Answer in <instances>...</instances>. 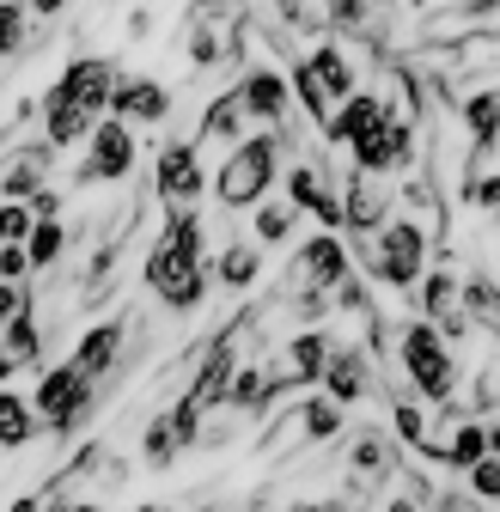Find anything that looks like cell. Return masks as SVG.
<instances>
[{"label": "cell", "instance_id": "obj_45", "mask_svg": "<svg viewBox=\"0 0 500 512\" xmlns=\"http://www.w3.org/2000/svg\"><path fill=\"white\" fill-rule=\"evenodd\" d=\"M324 512H354V506H348L342 494H324Z\"/></svg>", "mask_w": 500, "mask_h": 512}, {"label": "cell", "instance_id": "obj_17", "mask_svg": "<svg viewBox=\"0 0 500 512\" xmlns=\"http://www.w3.org/2000/svg\"><path fill=\"white\" fill-rule=\"evenodd\" d=\"M122 342H129V324H122V317H104V324H92L80 342H74V354H68V366L74 372H86L92 384L122 360Z\"/></svg>", "mask_w": 500, "mask_h": 512}, {"label": "cell", "instance_id": "obj_19", "mask_svg": "<svg viewBox=\"0 0 500 512\" xmlns=\"http://www.w3.org/2000/svg\"><path fill=\"white\" fill-rule=\"evenodd\" d=\"M299 61H305V68H311V80H318V86L330 92V104H336V110H342V104L354 98V61H348V49H342L336 37H324V43H311V49H305Z\"/></svg>", "mask_w": 500, "mask_h": 512}, {"label": "cell", "instance_id": "obj_44", "mask_svg": "<svg viewBox=\"0 0 500 512\" xmlns=\"http://www.w3.org/2000/svg\"><path fill=\"white\" fill-rule=\"evenodd\" d=\"M488 458H500V415L488 421Z\"/></svg>", "mask_w": 500, "mask_h": 512}, {"label": "cell", "instance_id": "obj_43", "mask_svg": "<svg viewBox=\"0 0 500 512\" xmlns=\"http://www.w3.org/2000/svg\"><path fill=\"white\" fill-rule=\"evenodd\" d=\"M385 512H421V506H415V494H391V506H385Z\"/></svg>", "mask_w": 500, "mask_h": 512}, {"label": "cell", "instance_id": "obj_32", "mask_svg": "<svg viewBox=\"0 0 500 512\" xmlns=\"http://www.w3.org/2000/svg\"><path fill=\"white\" fill-rule=\"evenodd\" d=\"M220 55H226V37L214 31V19H196V31H190V61H196V68H214Z\"/></svg>", "mask_w": 500, "mask_h": 512}, {"label": "cell", "instance_id": "obj_46", "mask_svg": "<svg viewBox=\"0 0 500 512\" xmlns=\"http://www.w3.org/2000/svg\"><path fill=\"white\" fill-rule=\"evenodd\" d=\"M293 512H324V500H299V506H293Z\"/></svg>", "mask_w": 500, "mask_h": 512}, {"label": "cell", "instance_id": "obj_35", "mask_svg": "<svg viewBox=\"0 0 500 512\" xmlns=\"http://www.w3.org/2000/svg\"><path fill=\"white\" fill-rule=\"evenodd\" d=\"M464 482H470V494H476L482 506H500V458H482Z\"/></svg>", "mask_w": 500, "mask_h": 512}, {"label": "cell", "instance_id": "obj_37", "mask_svg": "<svg viewBox=\"0 0 500 512\" xmlns=\"http://www.w3.org/2000/svg\"><path fill=\"white\" fill-rule=\"evenodd\" d=\"M427 512H488L470 488H440V494H433V506Z\"/></svg>", "mask_w": 500, "mask_h": 512}, {"label": "cell", "instance_id": "obj_10", "mask_svg": "<svg viewBox=\"0 0 500 512\" xmlns=\"http://www.w3.org/2000/svg\"><path fill=\"white\" fill-rule=\"evenodd\" d=\"M415 317L421 324H433L452 348L470 336V311H464V281L440 263V269H427V281L415 287Z\"/></svg>", "mask_w": 500, "mask_h": 512}, {"label": "cell", "instance_id": "obj_16", "mask_svg": "<svg viewBox=\"0 0 500 512\" xmlns=\"http://www.w3.org/2000/svg\"><path fill=\"white\" fill-rule=\"evenodd\" d=\"M110 116L116 122H165L171 116V92L159 86V80H147V74H122L116 80V98H110Z\"/></svg>", "mask_w": 500, "mask_h": 512}, {"label": "cell", "instance_id": "obj_9", "mask_svg": "<svg viewBox=\"0 0 500 512\" xmlns=\"http://www.w3.org/2000/svg\"><path fill=\"white\" fill-rule=\"evenodd\" d=\"M153 189H159L165 214H196L202 189H208V171H202V153H196V141H165V147H159Z\"/></svg>", "mask_w": 500, "mask_h": 512}, {"label": "cell", "instance_id": "obj_15", "mask_svg": "<svg viewBox=\"0 0 500 512\" xmlns=\"http://www.w3.org/2000/svg\"><path fill=\"white\" fill-rule=\"evenodd\" d=\"M49 171H55V147H49V141H25V147H19V159L7 165V177H0V196L31 208L43 189H49Z\"/></svg>", "mask_w": 500, "mask_h": 512}, {"label": "cell", "instance_id": "obj_36", "mask_svg": "<svg viewBox=\"0 0 500 512\" xmlns=\"http://www.w3.org/2000/svg\"><path fill=\"white\" fill-rule=\"evenodd\" d=\"M25 275H31V250H25V244H7V250H0V281H7V287H25Z\"/></svg>", "mask_w": 500, "mask_h": 512}, {"label": "cell", "instance_id": "obj_34", "mask_svg": "<svg viewBox=\"0 0 500 512\" xmlns=\"http://www.w3.org/2000/svg\"><path fill=\"white\" fill-rule=\"evenodd\" d=\"M31 208L25 202H0V250H7V244H31Z\"/></svg>", "mask_w": 500, "mask_h": 512}, {"label": "cell", "instance_id": "obj_30", "mask_svg": "<svg viewBox=\"0 0 500 512\" xmlns=\"http://www.w3.org/2000/svg\"><path fill=\"white\" fill-rule=\"evenodd\" d=\"M391 421H397V439L409 445V452H421V445L433 439V427H427V415H421V403H415V397H397Z\"/></svg>", "mask_w": 500, "mask_h": 512}, {"label": "cell", "instance_id": "obj_4", "mask_svg": "<svg viewBox=\"0 0 500 512\" xmlns=\"http://www.w3.org/2000/svg\"><path fill=\"white\" fill-rule=\"evenodd\" d=\"M427 250L433 238L421 232V220H391L379 238H366L360 250V269L379 281V287H397V293H415L427 281Z\"/></svg>", "mask_w": 500, "mask_h": 512}, {"label": "cell", "instance_id": "obj_48", "mask_svg": "<svg viewBox=\"0 0 500 512\" xmlns=\"http://www.w3.org/2000/svg\"><path fill=\"white\" fill-rule=\"evenodd\" d=\"M494 43H500V19H494Z\"/></svg>", "mask_w": 500, "mask_h": 512}, {"label": "cell", "instance_id": "obj_42", "mask_svg": "<svg viewBox=\"0 0 500 512\" xmlns=\"http://www.w3.org/2000/svg\"><path fill=\"white\" fill-rule=\"evenodd\" d=\"M13 372H19V360H13L7 348H0V391H7V378H13Z\"/></svg>", "mask_w": 500, "mask_h": 512}, {"label": "cell", "instance_id": "obj_40", "mask_svg": "<svg viewBox=\"0 0 500 512\" xmlns=\"http://www.w3.org/2000/svg\"><path fill=\"white\" fill-rule=\"evenodd\" d=\"M25 299H31L25 287H7V281H0V336H7V324H13V317L25 311Z\"/></svg>", "mask_w": 500, "mask_h": 512}, {"label": "cell", "instance_id": "obj_21", "mask_svg": "<svg viewBox=\"0 0 500 512\" xmlns=\"http://www.w3.org/2000/svg\"><path fill=\"white\" fill-rule=\"evenodd\" d=\"M348 464H354V476H348L354 488H360V482H372V488H379V482H391V470H397V452H391V439H385L379 427H360V433H354V458H348Z\"/></svg>", "mask_w": 500, "mask_h": 512}, {"label": "cell", "instance_id": "obj_7", "mask_svg": "<svg viewBox=\"0 0 500 512\" xmlns=\"http://www.w3.org/2000/svg\"><path fill=\"white\" fill-rule=\"evenodd\" d=\"M135 128L129 122H116V116H104L98 128H92V141H86V159L74 165V189H92V183H129V171H135Z\"/></svg>", "mask_w": 500, "mask_h": 512}, {"label": "cell", "instance_id": "obj_47", "mask_svg": "<svg viewBox=\"0 0 500 512\" xmlns=\"http://www.w3.org/2000/svg\"><path fill=\"white\" fill-rule=\"evenodd\" d=\"M68 512H98V506L92 500H68Z\"/></svg>", "mask_w": 500, "mask_h": 512}, {"label": "cell", "instance_id": "obj_24", "mask_svg": "<svg viewBox=\"0 0 500 512\" xmlns=\"http://www.w3.org/2000/svg\"><path fill=\"white\" fill-rule=\"evenodd\" d=\"M464 311H470L476 330L500 336V281L482 275V269H470V275H464Z\"/></svg>", "mask_w": 500, "mask_h": 512}, {"label": "cell", "instance_id": "obj_38", "mask_svg": "<svg viewBox=\"0 0 500 512\" xmlns=\"http://www.w3.org/2000/svg\"><path fill=\"white\" fill-rule=\"evenodd\" d=\"M470 403H476V409H500V360L476 372V397H470Z\"/></svg>", "mask_w": 500, "mask_h": 512}, {"label": "cell", "instance_id": "obj_27", "mask_svg": "<svg viewBox=\"0 0 500 512\" xmlns=\"http://www.w3.org/2000/svg\"><path fill=\"white\" fill-rule=\"evenodd\" d=\"M238 128H244V98H238V86H232V92H220V98L202 110V141H232V147H238Z\"/></svg>", "mask_w": 500, "mask_h": 512}, {"label": "cell", "instance_id": "obj_29", "mask_svg": "<svg viewBox=\"0 0 500 512\" xmlns=\"http://www.w3.org/2000/svg\"><path fill=\"white\" fill-rule=\"evenodd\" d=\"M25 250H31V269H55L61 250H68V226H61V220H37Z\"/></svg>", "mask_w": 500, "mask_h": 512}, {"label": "cell", "instance_id": "obj_26", "mask_svg": "<svg viewBox=\"0 0 500 512\" xmlns=\"http://www.w3.org/2000/svg\"><path fill=\"white\" fill-rule=\"evenodd\" d=\"M0 348H7L19 366H37L43 360V330H37V299H25V311L7 324V336H0Z\"/></svg>", "mask_w": 500, "mask_h": 512}, {"label": "cell", "instance_id": "obj_23", "mask_svg": "<svg viewBox=\"0 0 500 512\" xmlns=\"http://www.w3.org/2000/svg\"><path fill=\"white\" fill-rule=\"evenodd\" d=\"M464 128H470V159H482L500 141V92H470L464 98Z\"/></svg>", "mask_w": 500, "mask_h": 512}, {"label": "cell", "instance_id": "obj_18", "mask_svg": "<svg viewBox=\"0 0 500 512\" xmlns=\"http://www.w3.org/2000/svg\"><path fill=\"white\" fill-rule=\"evenodd\" d=\"M318 391H324L336 409L360 403V397L372 391V360H366V348H342V342H336V354H330V366H324V384H318Z\"/></svg>", "mask_w": 500, "mask_h": 512}, {"label": "cell", "instance_id": "obj_12", "mask_svg": "<svg viewBox=\"0 0 500 512\" xmlns=\"http://www.w3.org/2000/svg\"><path fill=\"white\" fill-rule=\"evenodd\" d=\"M397 196L379 183V177H366V171H348V183H342V226L354 232V238H379L397 214Z\"/></svg>", "mask_w": 500, "mask_h": 512}, {"label": "cell", "instance_id": "obj_2", "mask_svg": "<svg viewBox=\"0 0 500 512\" xmlns=\"http://www.w3.org/2000/svg\"><path fill=\"white\" fill-rule=\"evenodd\" d=\"M397 360H403V378H409V391L421 397V403H433V409H452L458 403V354H452V342L433 330V324H421V317H409V324L397 330Z\"/></svg>", "mask_w": 500, "mask_h": 512}, {"label": "cell", "instance_id": "obj_22", "mask_svg": "<svg viewBox=\"0 0 500 512\" xmlns=\"http://www.w3.org/2000/svg\"><path fill=\"white\" fill-rule=\"evenodd\" d=\"M37 116H43V141L61 153V147H80V141H92V116H80V110H68V104H55L49 92H43V104H37Z\"/></svg>", "mask_w": 500, "mask_h": 512}, {"label": "cell", "instance_id": "obj_11", "mask_svg": "<svg viewBox=\"0 0 500 512\" xmlns=\"http://www.w3.org/2000/svg\"><path fill=\"white\" fill-rule=\"evenodd\" d=\"M183 445H202V415H196L190 397H177L171 409H159L147 421V433H141V464L147 470H171Z\"/></svg>", "mask_w": 500, "mask_h": 512}, {"label": "cell", "instance_id": "obj_14", "mask_svg": "<svg viewBox=\"0 0 500 512\" xmlns=\"http://www.w3.org/2000/svg\"><path fill=\"white\" fill-rule=\"evenodd\" d=\"M238 98H244V116H257L269 128H287V110H293V80L269 61H257L244 80H238Z\"/></svg>", "mask_w": 500, "mask_h": 512}, {"label": "cell", "instance_id": "obj_8", "mask_svg": "<svg viewBox=\"0 0 500 512\" xmlns=\"http://www.w3.org/2000/svg\"><path fill=\"white\" fill-rule=\"evenodd\" d=\"M116 68L104 55H74L68 68H61V80L49 86V98L55 104H68V110H80V116H92V122H104L110 116V98H116Z\"/></svg>", "mask_w": 500, "mask_h": 512}, {"label": "cell", "instance_id": "obj_39", "mask_svg": "<svg viewBox=\"0 0 500 512\" xmlns=\"http://www.w3.org/2000/svg\"><path fill=\"white\" fill-rule=\"evenodd\" d=\"M464 202H476L488 220H500V177H476V189H470Z\"/></svg>", "mask_w": 500, "mask_h": 512}, {"label": "cell", "instance_id": "obj_5", "mask_svg": "<svg viewBox=\"0 0 500 512\" xmlns=\"http://www.w3.org/2000/svg\"><path fill=\"white\" fill-rule=\"evenodd\" d=\"M92 391H98V384H92L86 372H74L68 360H61V366H49V372L37 378L31 409H37V421H43L49 433H74V427L92 415Z\"/></svg>", "mask_w": 500, "mask_h": 512}, {"label": "cell", "instance_id": "obj_31", "mask_svg": "<svg viewBox=\"0 0 500 512\" xmlns=\"http://www.w3.org/2000/svg\"><path fill=\"white\" fill-rule=\"evenodd\" d=\"M293 238V202H263L257 208V244H287Z\"/></svg>", "mask_w": 500, "mask_h": 512}, {"label": "cell", "instance_id": "obj_3", "mask_svg": "<svg viewBox=\"0 0 500 512\" xmlns=\"http://www.w3.org/2000/svg\"><path fill=\"white\" fill-rule=\"evenodd\" d=\"M275 171H281V128H263V135H244L220 171H214V202L226 214L238 208H263V196L275 189Z\"/></svg>", "mask_w": 500, "mask_h": 512}, {"label": "cell", "instance_id": "obj_6", "mask_svg": "<svg viewBox=\"0 0 500 512\" xmlns=\"http://www.w3.org/2000/svg\"><path fill=\"white\" fill-rule=\"evenodd\" d=\"M342 281H354V256L336 232H311L293 263H287V293H336Z\"/></svg>", "mask_w": 500, "mask_h": 512}, {"label": "cell", "instance_id": "obj_13", "mask_svg": "<svg viewBox=\"0 0 500 512\" xmlns=\"http://www.w3.org/2000/svg\"><path fill=\"white\" fill-rule=\"evenodd\" d=\"M287 202H293V214L318 220V232L342 226V189L330 183V165H293L287 171Z\"/></svg>", "mask_w": 500, "mask_h": 512}, {"label": "cell", "instance_id": "obj_33", "mask_svg": "<svg viewBox=\"0 0 500 512\" xmlns=\"http://www.w3.org/2000/svg\"><path fill=\"white\" fill-rule=\"evenodd\" d=\"M31 37V7H0V55H19Z\"/></svg>", "mask_w": 500, "mask_h": 512}, {"label": "cell", "instance_id": "obj_28", "mask_svg": "<svg viewBox=\"0 0 500 512\" xmlns=\"http://www.w3.org/2000/svg\"><path fill=\"white\" fill-rule=\"evenodd\" d=\"M299 427H305L311 445H324V439L342 433V409H336L330 397H305V403H299Z\"/></svg>", "mask_w": 500, "mask_h": 512}, {"label": "cell", "instance_id": "obj_41", "mask_svg": "<svg viewBox=\"0 0 500 512\" xmlns=\"http://www.w3.org/2000/svg\"><path fill=\"white\" fill-rule=\"evenodd\" d=\"M7 512H49V500H43V494H19Z\"/></svg>", "mask_w": 500, "mask_h": 512}, {"label": "cell", "instance_id": "obj_25", "mask_svg": "<svg viewBox=\"0 0 500 512\" xmlns=\"http://www.w3.org/2000/svg\"><path fill=\"white\" fill-rule=\"evenodd\" d=\"M37 409H31V397H19V391H0V445L7 452H19V445H31L37 439Z\"/></svg>", "mask_w": 500, "mask_h": 512}, {"label": "cell", "instance_id": "obj_20", "mask_svg": "<svg viewBox=\"0 0 500 512\" xmlns=\"http://www.w3.org/2000/svg\"><path fill=\"white\" fill-rule=\"evenodd\" d=\"M208 275H214L226 293H250V287L263 281V250L250 244V238H232V244L214 256V263H208Z\"/></svg>", "mask_w": 500, "mask_h": 512}, {"label": "cell", "instance_id": "obj_1", "mask_svg": "<svg viewBox=\"0 0 500 512\" xmlns=\"http://www.w3.org/2000/svg\"><path fill=\"white\" fill-rule=\"evenodd\" d=\"M147 287L171 305V311H196L208 299V232H202V214H171L165 232L153 238L147 250Z\"/></svg>", "mask_w": 500, "mask_h": 512}]
</instances>
